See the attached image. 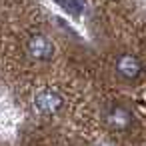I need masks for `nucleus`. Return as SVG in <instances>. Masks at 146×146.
I'll return each mask as SVG.
<instances>
[{"label": "nucleus", "mask_w": 146, "mask_h": 146, "mask_svg": "<svg viewBox=\"0 0 146 146\" xmlns=\"http://www.w3.org/2000/svg\"><path fill=\"white\" fill-rule=\"evenodd\" d=\"M104 120H106V124H108L110 128L122 132V130H128V128H130L132 116H130V112H128L124 106H120V104H110V106L104 110Z\"/></svg>", "instance_id": "1"}, {"label": "nucleus", "mask_w": 146, "mask_h": 146, "mask_svg": "<svg viewBox=\"0 0 146 146\" xmlns=\"http://www.w3.org/2000/svg\"><path fill=\"white\" fill-rule=\"evenodd\" d=\"M26 52H28V56L32 60H48L52 56V52H54V46L46 36L36 34L26 42Z\"/></svg>", "instance_id": "2"}, {"label": "nucleus", "mask_w": 146, "mask_h": 146, "mask_svg": "<svg viewBox=\"0 0 146 146\" xmlns=\"http://www.w3.org/2000/svg\"><path fill=\"white\" fill-rule=\"evenodd\" d=\"M62 104H64L62 96H60L58 92H54V90H40V92L34 96V106H36L40 112H44V114H54V112H58V110L62 108Z\"/></svg>", "instance_id": "3"}, {"label": "nucleus", "mask_w": 146, "mask_h": 146, "mask_svg": "<svg viewBox=\"0 0 146 146\" xmlns=\"http://www.w3.org/2000/svg\"><path fill=\"white\" fill-rule=\"evenodd\" d=\"M116 72L122 76V78H136L140 72H142V64L136 56H130V54H122L116 58Z\"/></svg>", "instance_id": "4"}]
</instances>
